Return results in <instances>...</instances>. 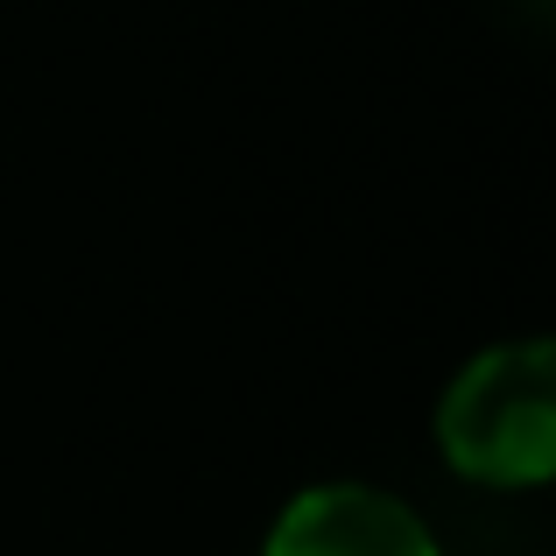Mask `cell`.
<instances>
[{
    "label": "cell",
    "instance_id": "obj_1",
    "mask_svg": "<svg viewBox=\"0 0 556 556\" xmlns=\"http://www.w3.org/2000/svg\"><path fill=\"white\" fill-rule=\"evenodd\" d=\"M437 444L479 486H543L556 472V345H486L437 402Z\"/></svg>",
    "mask_w": 556,
    "mask_h": 556
},
{
    "label": "cell",
    "instance_id": "obj_2",
    "mask_svg": "<svg viewBox=\"0 0 556 556\" xmlns=\"http://www.w3.org/2000/svg\"><path fill=\"white\" fill-rule=\"evenodd\" d=\"M261 556H437V535L408 501L359 479L311 486L275 515Z\"/></svg>",
    "mask_w": 556,
    "mask_h": 556
}]
</instances>
